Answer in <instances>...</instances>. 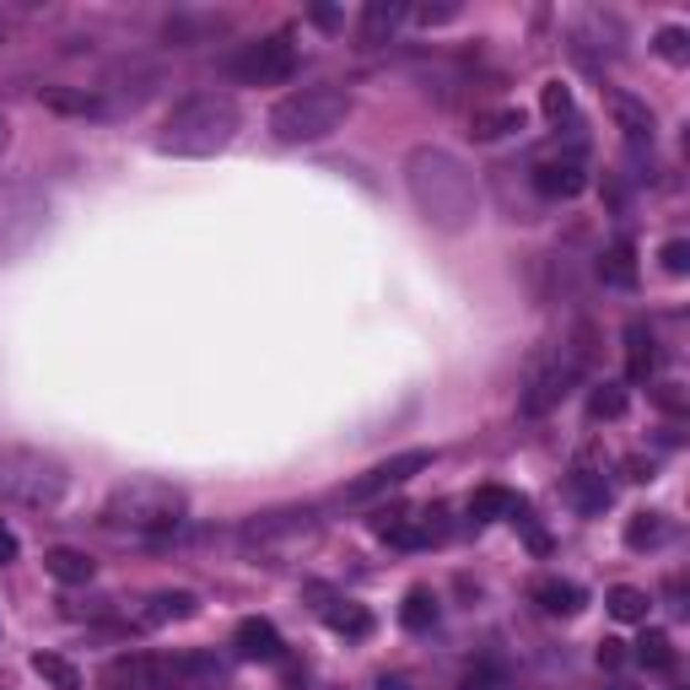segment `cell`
Listing matches in <instances>:
<instances>
[{
    "instance_id": "2",
    "label": "cell",
    "mask_w": 690,
    "mask_h": 690,
    "mask_svg": "<svg viewBox=\"0 0 690 690\" xmlns=\"http://www.w3.org/2000/svg\"><path fill=\"white\" fill-rule=\"evenodd\" d=\"M238 124H244L238 97H227V92H195V97H184L163 120L157 152L163 157H216V152L233 146Z\"/></svg>"
},
{
    "instance_id": "26",
    "label": "cell",
    "mask_w": 690,
    "mask_h": 690,
    "mask_svg": "<svg viewBox=\"0 0 690 690\" xmlns=\"http://www.w3.org/2000/svg\"><path fill=\"white\" fill-rule=\"evenodd\" d=\"M33 674L49 680L54 690H82V669L71 658H60V652H33Z\"/></svg>"
},
{
    "instance_id": "13",
    "label": "cell",
    "mask_w": 690,
    "mask_h": 690,
    "mask_svg": "<svg viewBox=\"0 0 690 690\" xmlns=\"http://www.w3.org/2000/svg\"><path fill=\"white\" fill-rule=\"evenodd\" d=\"M233 648H238V658H248V663H281L286 642L270 620L248 615V620H238V631H233Z\"/></svg>"
},
{
    "instance_id": "8",
    "label": "cell",
    "mask_w": 690,
    "mask_h": 690,
    "mask_svg": "<svg viewBox=\"0 0 690 690\" xmlns=\"http://www.w3.org/2000/svg\"><path fill=\"white\" fill-rule=\"evenodd\" d=\"M291 71H297V54H291L286 33L259 39V43H244V54H233V76H238V82H254V86L286 82Z\"/></svg>"
},
{
    "instance_id": "27",
    "label": "cell",
    "mask_w": 690,
    "mask_h": 690,
    "mask_svg": "<svg viewBox=\"0 0 690 690\" xmlns=\"http://www.w3.org/2000/svg\"><path fill=\"white\" fill-rule=\"evenodd\" d=\"M605 605H609V615H615V620H626V626H642V620H648V609H652V599L642 594V588H626V583H620V588H609V594H605Z\"/></svg>"
},
{
    "instance_id": "35",
    "label": "cell",
    "mask_w": 690,
    "mask_h": 690,
    "mask_svg": "<svg viewBox=\"0 0 690 690\" xmlns=\"http://www.w3.org/2000/svg\"><path fill=\"white\" fill-rule=\"evenodd\" d=\"M459 690H507V674H502L496 663H475V669L459 680Z\"/></svg>"
},
{
    "instance_id": "44",
    "label": "cell",
    "mask_w": 690,
    "mask_h": 690,
    "mask_svg": "<svg viewBox=\"0 0 690 690\" xmlns=\"http://www.w3.org/2000/svg\"><path fill=\"white\" fill-rule=\"evenodd\" d=\"M6 146H11V124L0 120V152H6Z\"/></svg>"
},
{
    "instance_id": "39",
    "label": "cell",
    "mask_w": 690,
    "mask_h": 690,
    "mask_svg": "<svg viewBox=\"0 0 690 690\" xmlns=\"http://www.w3.org/2000/svg\"><path fill=\"white\" fill-rule=\"evenodd\" d=\"M658 405L680 415V410H686V389H680V383H658Z\"/></svg>"
},
{
    "instance_id": "37",
    "label": "cell",
    "mask_w": 690,
    "mask_h": 690,
    "mask_svg": "<svg viewBox=\"0 0 690 690\" xmlns=\"http://www.w3.org/2000/svg\"><path fill=\"white\" fill-rule=\"evenodd\" d=\"M658 259H663L669 276H690V244L686 238H669V244L658 248Z\"/></svg>"
},
{
    "instance_id": "9",
    "label": "cell",
    "mask_w": 690,
    "mask_h": 690,
    "mask_svg": "<svg viewBox=\"0 0 690 690\" xmlns=\"http://www.w3.org/2000/svg\"><path fill=\"white\" fill-rule=\"evenodd\" d=\"M227 663L216 652H173L157 658V690H222Z\"/></svg>"
},
{
    "instance_id": "29",
    "label": "cell",
    "mask_w": 690,
    "mask_h": 690,
    "mask_svg": "<svg viewBox=\"0 0 690 690\" xmlns=\"http://www.w3.org/2000/svg\"><path fill=\"white\" fill-rule=\"evenodd\" d=\"M637 663L669 674V669H674V642H669V631H642V637H637Z\"/></svg>"
},
{
    "instance_id": "18",
    "label": "cell",
    "mask_w": 690,
    "mask_h": 690,
    "mask_svg": "<svg viewBox=\"0 0 690 690\" xmlns=\"http://www.w3.org/2000/svg\"><path fill=\"white\" fill-rule=\"evenodd\" d=\"M43 571H49V577H54V583H71V588H76V583H92V556H86V550H71V545H54V550H43Z\"/></svg>"
},
{
    "instance_id": "42",
    "label": "cell",
    "mask_w": 690,
    "mask_h": 690,
    "mask_svg": "<svg viewBox=\"0 0 690 690\" xmlns=\"http://www.w3.org/2000/svg\"><path fill=\"white\" fill-rule=\"evenodd\" d=\"M313 22H319V28H340V11H334V6H313Z\"/></svg>"
},
{
    "instance_id": "7",
    "label": "cell",
    "mask_w": 690,
    "mask_h": 690,
    "mask_svg": "<svg viewBox=\"0 0 690 690\" xmlns=\"http://www.w3.org/2000/svg\"><path fill=\"white\" fill-rule=\"evenodd\" d=\"M567 43L588 71H599L605 60H620V54H626V49H620V43H626V28H620V17H609V11H583V17L571 22Z\"/></svg>"
},
{
    "instance_id": "38",
    "label": "cell",
    "mask_w": 690,
    "mask_h": 690,
    "mask_svg": "<svg viewBox=\"0 0 690 690\" xmlns=\"http://www.w3.org/2000/svg\"><path fill=\"white\" fill-rule=\"evenodd\" d=\"M453 17H459V6H421V11H415L421 28H443V22H453Z\"/></svg>"
},
{
    "instance_id": "24",
    "label": "cell",
    "mask_w": 690,
    "mask_h": 690,
    "mask_svg": "<svg viewBox=\"0 0 690 690\" xmlns=\"http://www.w3.org/2000/svg\"><path fill=\"white\" fill-rule=\"evenodd\" d=\"M669 539V518L663 513H631L626 518V550H658Z\"/></svg>"
},
{
    "instance_id": "20",
    "label": "cell",
    "mask_w": 690,
    "mask_h": 690,
    "mask_svg": "<svg viewBox=\"0 0 690 690\" xmlns=\"http://www.w3.org/2000/svg\"><path fill=\"white\" fill-rule=\"evenodd\" d=\"M189 615H200V599H195V594H152L135 620H141V626H167V620H189Z\"/></svg>"
},
{
    "instance_id": "32",
    "label": "cell",
    "mask_w": 690,
    "mask_h": 690,
    "mask_svg": "<svg viewBox=\"0 0 690 690\" xmlns=\"http://www.w3.org/2000/svg\"><path fill=\"white\" fill-rule=\"evenodd\" d=\"M588 415H594V421H620V415H626V389L599 383V389L588 394Z\"/></svg>"
},
{
    "instance_id": "30",
    "label": "cell",
    "mask_w": 690,
    "mask_h": 690,
    "mask_svg": "<svg viewBox=\"0 0 690 690\" xmlns=\"http://www.w3.org/2000/svg\"><path fill=\"white\" fill-rule=\"evenodd\" d=\"M599 276H605L609 286H620V291H631V286H637V265H631V248H626V244L609 248L605 265H599Z\"/></svg>"
},
{
    "instance_id": "12",
    "label": "cell",
    "mask_w": 690,
    "mask_h": 690,
    "mask_svg": "<svg viewBox=\"0 0 690 690\" xmlns=\"http://www.w3.org/2000/svg\"><path fill=\"white\" fill-rule=\"evenodd\" d=\"M103 690H157V658L152 652H120L97 674Z\"/></svg>"
},
{
    "instance_id": "15",
    "label": "cell",
    "mask_w": 690,
    "mask_h": 690,
    "mask_svg": "<svg viewBox=\"0 0 690 690\" xmlns=\"http://www.w3.org/2000/svg\"><path fill=\"white\" fill-rule=\"evenodd\" d=\"M609 114H615V124L626 130V141L642 152V146H652V109L648 103H637V97H626V92H605Z\"/></svg>"
},
{
    "instance_id": "31",
    "label": "cell",
    "mask_w": 690,
    "mask_h": 690,
    "mask_svg": "<svg viewBox=\"0 0 690 690\" xmlns=\"http://www.w3.org/2000/svg\"><path fill=\"white\" fill-rule=\"evenodd\" d=\"M513 130H524V114L518 109H496V114H475V141H496V135H513Z\"/></svg>"
},
{
    "instance_id": "21",
    "label": "cell",
    "mask_w": 690,
    "mask_h": 690,
    "mask_svg": "<svg viewBox=\"0 0 690 690\" xmlns=\"http://www.w3.org/2000/svg\"><path fill=\"white\" fill-rule=\"evenodd\" d=\"M400 17H405V6H389V0H372L362 11V28H357V39L362 49H378V43H389V33L400 28Z\"/></svg>"
},
{
    "instance_id": "40",
    "label": "cell",
    "mask_w": 690,
    "mask_h": 690,
    "mask_svg": "<svg viewBox=\"0 0 690 690\" xmlns=\"http://www.w3.org/2000/svg\"><path fill=\"white\" fill-rule=\"evenodd\" d=\"M599 663H605V669H620V663H626V642H599Z\"/></svg>"
},
{
    "instance_id": "4",
    "label": "cell",
    "mask_w": 690,
    "mask_h": 690,
    "mask_svg": "<svg viewBox=\"0 0 690 690\" xmlns=\"http://www.w3.org/2000/svg\"><path fill=\"white\" fill-rule=\"evenodd\" d=\"M184 513H189L184 491L167 486V481H130L103 507V518L114 528H130V534H173L184 524Z\"/></svg>"
},
{
    "instance_id": "5",
    "label": "cell",
    "mask_w": 690,
    "mask_h": 690,
    "mask_svg": "<svg viewBox=\"0 0 690 690\" xmlns=\"http://www.w3.org/2000/svg\"><path fill=\"white\" fill-rule=\"evenodd\" d=\"M71 486L65 464L43 447H0V496L22 502V507H54Z\"/></svg>"
},
{
    "instance_id": "3",
    "label": "cell",
    "mask_w": 690,
    "mask_h": 690,
    "mask_svg": "<svg viewBox=\"0 0 690 690\" xmlns=\"http://www.w3.org/2000/svg\"><path fill=\"white\" fill-rule=\"evenodd\" d=\"M346 120H351L346 86H297L270 109V135L281 146H313V141H329Z\"/></svg>"
},
{
    "instance_id": "22",
    "label": "cell",
    "mask_w": 690,
    "mask_h": 690,
    "mask_svg": "<svg viewBox=\"0 0 690 690\" xmlns=\"http://www.w3.org/2000/svg\"><path fill=\"white\" fill-rule=\"evenodd\" d=\"M302 528H313V513H308V507H302V513L291 507V513H265V518H254L244 534L254 539V545H265V539H281V534H302Z\"/></svg>"
},
{
    "instance_id": "16",
    "label": "cell",
    "mask_w": 690,
    "mask_h": 690,
    "mask_svg": "<svg viewBox=\"0 0 690 690\" xmlns=\"http://www.w3.org/2000/svg\"><path fill=\"white\" fill-rule=\"evenodd\" d=\"M652 367H658V340H652V329L642 319H631L626 325V378L631 383H648Z\"/></svg>"
},
{
    "instance_id": "19",
    "label": "cell",
    "mask_w": 690,
    "mask_h": 690,
    "mask_svg": "<svg viewBox=\"0 0 690 690\" xmlns=\"http://www.w3.org/2000/svg\"><path fill=\"white\" fill-rule=\"evenodd\" d=\"M567 496H571V507H577V513H605V507H609V481L599 475V470H571Z\"/></svg>"
},
{
    "instance_id": "1",
    "label": "cell",
    "mask_w": 690,
    "mask_h": 690,
    "mask_svg": "<svg viewBox=\"0 0 690 690\" xmlns=\"http://www.w3.org/2000/svg\"><path fill=\"white\" fill-rule=\"evenodd\" d=\"M405 184H410V200L421 205V216H426L432 227L464 233V227L475 222V205H481V195H475V173L459 163V157L421 146V152H410Z\"/></svg>"
},
{
    "instance_id": "28",
    "label": "cell",
    "mask_w": 690,
    "mask_h": 690,
    "mask_svg": "<svg viewBox=\"0 0 690 690\" xmlns=\"http://www.w3.org/2000/svg\"><path fill=\"white\" fill-rule=\"evenodd\" d=\"M400 626H405V631H432V626H437V599H432V588H410L405 605H400Z\"/></svg>"
},
{
    "instance_id": "10",
    "label": "cell",
    "mask_w": 690,
    "mask_h": 690,
    "mask_svg": "<svg viewBox=\"0 0 690 690\" xmlns=\"http://www.w3.org/2000/svg\"><path fill=\"white\" fill-rule=\"evenodd\" d=\"M421 470H432V453L426 447H410V453H394V459H383V464H372L357 486H346V502H372V496H383V491H400L405 481H415Z\"/></svg>"
},
{
    "instance_id": "11",
    "label": "cell",
    "mask_w": 690,
    "mask_h": 690,
    "mask_svg": "<svg viewBox=\"0 0 690 690\" xmlns=\"http://www.w3.org/2000/svg\"><path fill=\"white\" fill-rule=\"evenodd\" d=\"M583 362H588V357H583V351H571L567 362L539 367V372L528 378V389H524V400H518V410H524V415H550V410H556L571 394V383H577Z\"/></svg>"
},
{
    "instance_id": "17",
    "label": "cell",
    "mask_w": 690,
    "mask_h": 690,
    "mask_svg": "<svg viewBox=\"0 0 690 690\" xmlns=\"http://www.w3.org/2000/svg\"><path fill=\"white\" fill-rule=\"evenodd\" d=\"M39 103L43 109H54V114H103L109 103L97 97V92H86V86H39Z\"/></svg>"
},
{
    "instance_id": "14",
    "label": "cell",
    "mask_w": 690,
    "mask_h": 690,
    "mask_svg": "<svg viewBox=\"0 0 690 690\" xmlns=\"http://www.w3.org/2000/svg\"><path fill=\"white\" fill-rule=\"evenodd\" d=\"M583 189H588V173H583V163H577V157L534 167V195H545V200H577Z\"/></svg>"
},
{
    "instance_id": "43",
    "label": "cell",
    "mask_w": 690,
    "mask_h": 690,
    "mask_svg": "<svg viewBox=\"0 0 690 690\" xmlns=\"http://www.w3.org/2000/svg\"><path fill=\"white\" fill-rule=\"evenodd\" d=\"M378 690H415L405 674H378Z\"/></svg>"
},
{
    "instance_id": "23",
    "label": "cell",
    "mask_w": 690,
    "mask_h": 690,
    "mask_svg": "<svg viewBox=\"0 0 690 690\" xmlns=\"http://www.w3.org/2000/svg\"><path fill=\"white\" fill-rule=\"evenodd\" d=\"M534 605L545 609V615H577V609H583V588L567 583V577H545V583L534 588Z\"/></svg>"
},
{
    "instance_id": "34",
    "label": "cell",
    "mask_w": 690,
    "mask_h": 690,
    "mask_svg": "<svg viewBox=\"0 0 690 690\" xmlns=\"http://www.w3.org/2000/svg\"><path fill=\"white\" fill-rule=\"evenodd\" d=\"M539 114L550 124H562V120H571V92L562 82H545L539 86Z\"/></svg>"
},
{
    "instance_id": "25",
    "label": "cell",
    "mask_w": 690,
    "mask_h": 690,
    "mask_svg": "<svg viewBox=\"0 0 690 690\" xmlns=\"http://www.w3.org/2000/svg\"><path fill=\"white\" fill-rule=\"evenodd\" d=\"M524 502L513 496V491H502V486H481L475 496H470V518L475 524H486V518H513Z\"/></svg>"
},
{
    "instance_id": "36",
    "label": "cell",
    "mask_w": 690,
    "mask_h": 690,
    "mask_svg": "<svg viewBox=\"0 0 690 690\" xmlns=\"http://www.w3.org/2000/svg\"><path fill=\"white\" fill-rule=\"evenodd\" d=\"M329 626H334V631H351V637H367V631H372V615H367V609H329Z\"/></svg>"
},
{
    "instance_id": "45",
    "label": "cell",
    "mask_w": 690,
    "mask_h": 690,
    "mask_svg": "<svg viewBox=\"0 0 690 690\" xmlns=\"http://www.w3.org/2000/svg\"><path fill=\"white\" fill-rule=\"evenodd\" d=\"M0 43H6V22H0Z\"/></svg>"
},
{
    "instance_id": "6",
    "label": "cell",
    "mask_w": 690,
    "mask_h": 690,
    "mask_svg": "<svg viewBox=\"0 0 690 690\" xmlns=\"http://www.w3.org/2000/svg\"><path fill=\"white\" fill-rule=\"evenodd\" d=\"M43 222H49V200H43L39 189H11L0 200V265L39 244Z\"/></svg>"
},
{
    "instance_id": "33",
    "label": "cell",
    "mask_w": 690,
    "mask_h": 690,
    "mask_svg": "<svg viewBox=\"0 0 690 690\" xmlns=\"http://www.w3.org/2000/svg\"><path fill=\"white\" fill-rule=\"evenodd\" d=\"M652 54H658V60H669V65H686V60H690V33H686V28H658Z\"/></svg>"
},
{
    "instance_id": "41",
    "label": "cell",
    "mask_w": 690,
    "mask_h": 690,
    "mask_svg": "<svg viewBox=\"0 0 690 690\" xmlns=\"http://www.w3.org/2000/svg\"><path fill=\"white\" fill-rule=\"evenodd\" d=\"M17 550H22V545H17V534L0 524V567H6V562H17Z\"/></svg>"
}]
</instances>
